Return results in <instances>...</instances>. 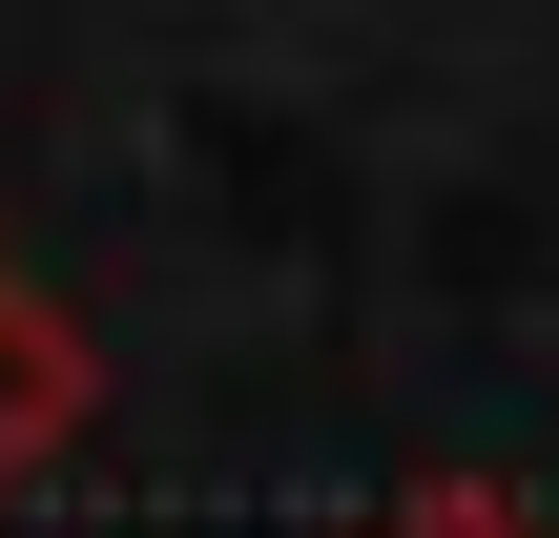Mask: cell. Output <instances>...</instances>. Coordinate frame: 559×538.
Masks as SVG:
<instances>
[{"mask_svg": "<svg viewBox=\"0 0 559 538\" xmlns=\"http://www.w3.org/2000/svg\"><path fill=\"white\" fill-rule=\"evenodd\" d=\"M83 415H104V352L62 332V290L0 249V498H41L62 456H83Z\"/></svg>", "mask_w": 559, "mask_h": 538, "instance_id": "obj_1", "label": "cell"}, {"mask_svg": "<svg viewBox=\"0 0 559 538\" xmlns=\"http://www.w3.org/2000/svg\"><path fill=\"white\" fill-rule=\"evenodd\" d=\"M373 538H539V518H519V498H477V477H456V498H415V518H373Z\"/></svg>", "mask_w": 559, "mask_h": 538, "instance_id": "obj_2", "label": "cell"}]
</instances>
